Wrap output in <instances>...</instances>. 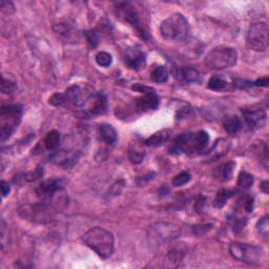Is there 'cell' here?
<instances>
[{
    "label": "cell",
    "mask_w": 269,
    "mask_h": 269,
    "mask_svg": "<svg viewBox=\"0 0 269 269\" xmlns=\"http://www.w3.org/2000/svg\"><path fill=\"white\" fill-rule=\"evenodd\" d=\"M83 243L102 259H109L114 252L115 240L112 233L102 227L89 229L82 237Z\"/></svg>",
    "instance_id": "6da1fadb"
},
{
    "label": "cell",
    "mask_w": 269,
    "mask_h": 269,
    "mask_svg": "<svg viewBox=\"0 0 269 269\" xmlns=\"http://www.w3.org/2000/svg\"><path fill=\"white\" fill-rule=\"evenodd\" d=\"M208 141L209 136L205 131L182 134L172 141L168 146V153L172 155H182L200 152L207 145Z\"/></svg>",
    "instance_id": "7a4b0ae2"
},
{
    "label": "cell",
    "mask_w": 269,
    "mask_h": 269,
    "mask_svg": "<svg viewBox=\"0 0 269 269\" xmlns=\"http://www.w3.org/2000/svg\"><path fill=\"white\" fill-rule=\"evenodd\" d=\"M94 90L88 84L80 86L74 84L69 87L65 93H56L49 98V104L54 106H73V108H83L86 106L90 98L93 96Z\"/></svg>",
    "instance_id": "3957f363"
},
{
    "label": "cell",
    "mask_w": 269,
    "mask_h": 269,
    "mask_svg": "<svg viewBox=\"0 0 269 269\" xmlns=\"http://www.w3.org/2000/svg\"><path fill=\"white\" fill-rule=\"evenodd\" d=\"M162 37L169 41L183 42L189 37L190 26L187 19L180 13H174L160 25Z\"/></svg>",
    "instance_id": "277c9868"
},
{
    "label": "cell",
    "mask_w": 269,
    "mask_h": 269,
    "mask_svg": "<svg viewBox=\"0 0 269 269\" xmlns=\"http://www.w3.org/2000/svg\"><path fill=\"white\" fill-rule=\"evenodd\" d=\"M229 253L235 260L253 266H260L265 260L264 250L261 247L247 243H231Z\"/></svg>",
    "instance_id": "5b68a950"
},
{
    "label": "cell",
    "mask_w": 269,
    "mask_h": 269,
    "mask_svg": "<svg viewBox=\"0 0 269 269\" xmlns=\"http://www.w3.org/2000/svg\"><path fill=\"white\" fill-rule=\"evenodd\" d=\"M238 61V53L232 47H216L205 56L204 65L209 69L222 70L233 67Z\"/></svg>",
    "instance_id": "8992f818"
},
{
    "label": "cell",
    "mask_w": 269,
    "mask_h": 269,
    "mask_svg": "<svg viewBox=\"0 0 269 269\" xmlns=\"http://www.w3.org/2000/svg\"><path fill=\"white\" fill-rule=\"evenodd\" d=\"M18 212L25 220H30L35 223L46 224L53 220L57 209L51 203L40 201L36 204L22 205V206L19 207Z\"/></svg>",
    "instance_id": "52a82bcc"
},
{
    "label": "cell",
    "mask_w": 269,
    "mask_h": 269,
    "mask_svg": "<svg viewBox=\"0 0 269 269\" xmlns=\"http://www.w3.org/2000/svg\"><path fill=\"white\" fill-rule=\"evenodd\" d=\"M21 117H22V108L21 105H5L0 112V137L1 142L11 137L18 127Z\"/></svg>",
    "instance_id": "ba28073f"
},
{
    "label": "cell",
    "mask_w": 269,
    "mask_h": 269,
    "mask_svg": "<svg viewBox=\"0 0 269 269\" xmlns=\"http://www.w3.org/2000/svg\"><path fill=\"white\" fill-rule=\"evenodd\" d=\"M115 10L118 12L120 17H122L127 23H130L136 30L141 38L148 39V32L141 19V14L134 3L129 1L117 2L115 3Z\"/></svg>",
    "instance_id": "9c48e42d"
},
{
    "label": "cell",
    "mask_w": 269,
    "mask_h": 269,
    "mask_svg": "<svg viewBox=\"0 0 269 269\" xmlns=\"http://www.w3.org/2000/svg\"><path fill=\"white\" fill-rule=\"evenodd\" d=\"M246 45L254 52H266L269 46V29L266 22L252 23L246 34Z\"/></svg>",
    "instance_id": "30bf717a"
},
{
    "label": "cell",
    "mask_w": 269,
    "mask_h": 269,
    "mask_svg": "<svg viewBox=\"0 0 269 269\" xmlns=\"http://www.w3.org/2000/svg\"><path fill=\"white\" fill-rule=\"evenodd\" d=\"M180 228L173 223L157 222L154 223L148 229L147 238L153 245H162L166 242H171L179 237Z\"/></svg>",
    "instance_id": "8fae6325"
},
{
    "label": "cell",
    "mask_w": 269,
    "mask_h": 269,
    "mask_svg": "<svg viewBox=\"0 0 269 269\" xmlns=\"http://www.w3.org/2000/svg\"><path fill=\"white\" fill-rule=\"evenodd\" d=\"M124 61L127 67L138 72L146 66V55L139 46H132L125 52Z\"/></svg>",
    "instance_id": "7c38bea8"
},
{
    "label": "cell",
    "mask_w": 269,
    "mask_h": 269,
    "mask_svg": "<svg viewBox=\"0 0 269 269\" xmlns=\"http://www.w3.org/2000/svg\"><path fill=\"white\" fill-rule=\"evenodd\" d=\"M61 187L60 182L57 179H47L39 184L35 189V193L40 201L48 202L53 199Z\"/></svg>",
    "instance_id": "4fadbf2b"
},
{
    "label": "cell",
    "mask_w": 269,
    "mask_h": 269,
    "mask_svg": "<svg viewBox=\"0 0 269 269\" xmlns=\"http://www.w3.org/2000/svg\"><path fill=\"white\" fill-rule=\"evenodd\" d=\"M186 254V246L183 243H179L178 245L174 246L173 248L169 250L163 259V263L162 267L165 269H175L178 268Z\"/></svg>",
    "instance_id": "5bb4252c"
},
{
    "label": "cell",
    "mask_w": 269,
    "mask_h": 269,
    "mask_svg": "<svg viewBox=\"0 0 269 269\" xmlns=\"http://www.w3.org/2000/svg\"><path fill=\"white\" fill-rule=\"evenodd\" d=\"M242 112L247 125L250 129H259L266 122L267 114L263 109H243Z\"/></svg>",
    "instance_id": "9a60e30c"
},
{
    "label": "cell",
    "mask_w": 269,
    "mask_h": 269,
    "mask_svg": "<svg viewBox=\"0 0 269 269\" xmlns=\"http://www.w3.org/2000/svg\"><path fill=\"white\" fill-rule=\"evenodd\" d=\"M87 111L91 116L102 115L108 109V99L102 93H95L87 103Z\"/></svg>",
    "instance_id": "2e32d148"
},
{
    "label": "cell",
    "mask_w": 269,
    "mask_h": 269,
    "mask_svg": "<svg viewBox=\"0 0 269 269\" xmlns=\"http://www.w3.org/2000/svg\"><path fill=\"white\" fill-rule=\"evenodd\" d=\"M136 105L142 112L157 110L159 106V97L157 93H156V90L153 89L152 90L147 91V93L142 94V96L137 98Z\"/></svg>",
    "instance_id": "e0dca14e"
},
{
    "label": "cell",
    "mask_w": 269,
    "mask_h": 269,
    "mask_svg": "<svg viewBox=\"0 0 269 269\" xmlns=\"http://www.w3.org/2000/svg\"><path fill=\"white\" fill-rule=\"evenodd\" d=\"M79 158V153L70 151H58L54 154L52 160L54 163L65 168L72 167Z\"/></svg>",
    "instance_id": "ac0fdd59"
},
{
    "label": "cell",
    "mask_w": 269,
    "mask_h": 269,
    "mask_svg": "<svg viewBox=\"0 0 269 269\" xmlns=\"http://www.w3.org/2000/svg\"><path fill=\"white\" fill-rule=\"evenodd\" d=\"M175 77L184 83H195L200 79V74L193 67H183L175 68Z\"/></svg>",
    "instance_id": "d6986e66"
},
{
    "label": "cell",
    "mask_w": 269,
    "mask_h": 269,
    "mask_svg": "<svg viewBox=\"0 0 269 269\" xmlns=\"http://www.w3.org/2000/svg\"><path fill=\"white\" fill-rule=\"evenodd\" d=\"M236 167V163L232 161L224 163L215 169L214 177L219 181H229L233 175V169Z\"/></svg>",
    "instance_id": "ffe728a7"
},
{
    "label": "cell",
    "mask_w": 269,
    "mask_h": 269,
    "mask_svg": "<svg viewBox=\"0 0 269 269\" xmlns=\"http://www.w3.org/2000/svg\"><path fill=\"white\" fill-rule=\"evenodd\" d=\"M99 137L106 144H112L117 141V132L111 124H102L99 127Z\"/></svg>",
    "instance_id": "44dd1931"
},
{
    "label": "cell",
    "mask_w": 269,
    "mask_h": 269,
    "mask_svg": "<svg viewBox=\"0 0 269 269\" xmlns=\"http://www.w3.org/2000/svg\"><path fill=\"white\" fill-rule=\"evenodd\" d=\"M223 127L226 133L235 134L242 129V121L238 116L228 115L223 119Z\"/></svg>",
    "instance_id": "7402d4cb"
},
{
    "label": "cell",
    "mask_w": 269,
    "mask_h": 269,
    "mask_svg": "<svg viewBox=\"0 0 269 269\" xmlns=\"http://www.w3.org/2000/svg\"><path fill=\"white\" fill-rule=\"evenodd\" d=\"M230 148L229 141L225 139H219L217 140L214 146H212L211 150L209 151L210 159H217L224 156L226 153H228Z\"/></svg>",
    "instance_id": "603a6c76"
},
{
    "label": "cell",
    "mask_w": 269,
    "mask_h": 269,
    "mask_svg": "<svg viewBox=\"0 0 269 269\" xmlns=\"http://www.w3.org/2000/svg\"><path fill=\"white\" fill-rule=\"evenodd\" d=\"M44 145L47 151H55L60 143V134L57 131L48 132L44 138Z\"/></svg>",
    "instance_id": "cb8c5ba5"
},
{
    "label": "cell",
    "mask_w": 269,
    "mask_h": 269,
    "mask_svg": "<svg viewBox=\"0 0 269 269\" xmlns=\"http://www.w3.org/2000/svg\"><path fill=\"white\" fill-rule=\"evenodd\" d=\"M235 196V192L230 189H222L220 192H218L216 195V198L214 200V206L216 208H222L230 198Z\"/></svg>",
    "instance_id": "d4e9b609"
},
{
    "label": "cell",
    "mask_w": 269,
    "mask_h": 269,
    "mask_svg": "<svg viewBox=\"0 0 269 269\" xmlns=\"http://www.w3.org/2000/svg\"><path fill=\"white\" fill-rule=\"evenodd\" d=\"M169 73L168 69L164 66H158L156 67L151 73V78L153 81L157 83H164L168 80Z\"/></svg>",
    "instance_id": "484cf974"
},
{
    "label": "cell",
    "mask_w": 269,
    "mask_h": 269,
    "mask_svg": "<svg viewBox=\"0 0 269 269\" xmlns=\"http://www.w3.org/2000/svg\"><path fill=\"white\" fill-rule=\"evenodd\" d=\"M167 137H168V134L165 131L156 133V134H153V136H151L150 138H147L144 141V144L146 146H150V147L159 146V145L163 144L165 142V141L167 140Z\"/></svg>",
    "instance_id": "4316f807"
},
{
    "label": "cell",
    "mask_w": 269,
    "mask_h": 269,
    "mask_svg": "<svg viewBox=\"0 0 269 269\" xmlns=\"http://www.w3.org/2000/svg\"><path fill=\"white\" fill-rule=\"evenodd\" d=\"M254 182V179H253V176L246 173V172H241L239 174V177H238V187L240 189L242 190H247L249 189L252 184Z\"/></svg>",
    "instance_id": "83f0119b"
},
{
    "label": "cell",
    "mask_w": 269,
    "mask_h": 269,
    "mask_svg": "<svg viewBox=\"0 0 269 269\" xmlns=\"http://www.w3.org/2000/svg\"><path fill=\"white\" fill-rule=\"evenodd\" d=\"M145 157V152L138 146H132L129 150V159L133 164H140Z\"/></svg>",
    "instance_id": "f1b7e54d"
},
{
    "label": "cell",
    "mask_w": 269,
    "mask_h": 269,
    "mask_svg": "<svg viewBox=\"0 0 269 269\" xmlns=\"http://www.w3.org/2000/svg\"><path fill=\"white\" fill-rule=\"evenodd\" d=\"M226 86H227V82H226L221 76L215 75V76H212L209 79L207 88L211 90L219 91V90H222L223 89H225Z\"/></svg>",
    "instance_id": "f546056e"
},
{
    "label": "cell",
    "mask_w": 269,
    "mask_h": 269,
    "mask_svg": "<svg viewBox=\"0 0 269 269\" xmlns=\"http://www.w3.org/2000/svg\"><path fill=\"white\" fill-rule=\"evenodd\" d=\"M95 60L98 66H100L102 67H109L112 62V57L108 52H99L96 55Z\"/></svg>",
    "instance_id": "4dcf8cb0"
},
{
    "label": "cell",
    "mask_w": 269,
    "mask_h": 269,
    "mask_svg": "<svg viewBox=\"0 0 269 269\" xmlns=\"http://www.w3.org/2000/svg\"><path fill=\"white\" fill-rule=\"evenodd\" d=\"M268 219L269 217L267 215L263 216L262 218H260V220L258 221L256 227L257 230L259 232V235L261 237H263L265 239L268 238V232H269V228H268Z\"/></svg>",
    "instance_id": "1f68e13d"
},
{
    "label": "cell",
    "mask_w": 269,
    "mask_h": 269,
    "mask_svg": "<svg viewBox=\"0 0 269 269\" xmlns=\"http://www.w3.org/2000/svg\"><path fill=\"white\" fill-rule=\"evenodd\" d=\"M190 178H192V176H190L189 173L181 172L180 174L174 177L172 183L174 186L180 187V186H183V185H185V184H187L190 181Z\"/></svg>",
    "instance_id": "d6a6232c"
},
{
    "label": "cell",
    "mask_w": 269,
    "mask_h": 269,
    "mask_svg": "<svg viewBox=\"0 0 269 269\" xmlns=\"http://www.w3.org/2000/svg\"><path fill=\"white\" fill-rule=\"evenodd\" d=\"M17 90L16 81L11 79H5V77L2 76V83H1V91L3 94H11Z\"/></svg>",
    "instance_id": "836d02e7"
},
{
    "label": "cell",
    "mask_w": 269,
    "mask_h": 269,
    "mask_svg": "<svg viewBox=\"0 0 269 269\" xmlns=\"http://www.w3.org/2000/svg\"><path fill=\"white\" fill-rule=\"evenodd\" d=\"M24 177V180L27 181V182H33V181H36L38 179H40L42 176H44V168L41 167H37L35 171H32V172H29L23 175Z\"/></svg>",
    "instance_id": "e575fe53"
},
{
    "label": "cell",
    "mask_w": 269,
    "mask_h": 269,
    "mask_svg": "<svg viewBox=\"0 0 269 269\" xmlns=\"http://www.w3.org/2000/svg\"><path fill=\"white\" fill-rule=\"evenodd\" d=\"M123 187H124V181L123 180H119L117 181L114 185H112L110 189V196L111 197H116L118 195H120L122 193L123 190Z\"/></svg>",
    "instance_id": "d590c367"
},
{
    "label": "cell",
    "mask_w": 269,
    "mask_h": 269,
    "mask_svg": "<svg viewBox=\"0 0 269 269\" xmlns=\"http://www.w3.org/2000/svg\"><path fill=\"white\" fill-rule=\"evenodd\" d=\"M86 36L88 38V41H89V44L90 45V46L95 47L98 45V37H97V35L94 32H88L86 34Z\"/></svg>",
    "instance_id": "8d00e7d4"
},
{
    "label": "cell",
    "mask_w": 269,
    "mask_h": 269,
    "mask_svg": "<svg viewBox=\"0 0 269 269\" xmlns=\"http://www.w3.org/2000/svg\"><path fill=\"white\" fill-rule=\"evenodd\" d=\"M246 223H247V219L246 218L241 219V220L236 221L235 228H233V231H235V232H240L241 230L243 229V227L246 225Z\"/></svg>",
    "instance_id": "74e56055"
},
{
    "label": "cell",
    "mask_w": 269,
    "mask_h": 269,
    "mask_svg": "<svg viewBox=\"0 0 269 269\" xmlns=\"http://www.w3.org/2000/svg\"><path fill=\"white\" fill-rule=\"evenodd\" d=\"M253 87H263V88L268 87V77L260 78V79H258L257 81H254Z\"/></svg>",
    "instance_id": "f35d334b"
},
{
    "label": "cell",
    "mask_w": 269,
    "mask_h": 269,
    "mask_svg": "<svg viewBox=\"0 0 269 269\" xmlns=\"http://www.w3.org/2000/svg\"><path fill=\"white\" fill-rule=\"evenodd\" d=\"M10 184L6 182V181H1V194H2V197H6L9 195L10 193Z\"/></svg>",
    "instance_id": "ab89813d"
},
{
    "label": "cell",
    "mask_w": 269,
    "mask_h": 269,
    "mask_svg": "<svg viewBox=\"0 0 269 269\" xmlns=\"http://www.w3.org/2000/svg\"><path fill=\"white\" fill-rule=\"evenodd\" d=\"M260 188H261V190H262V192H263L264 194H268V192H269V182L268 181H263V182H262L261 183V185H260Z\"/></svg>",
    "instance_id": "60d3db41"
}]
</instances>
